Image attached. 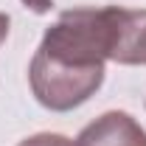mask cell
Listing matches in <instances>:
<instances>
[{
	"label": "cell",
	"instance_id": "6da1fadb",
	"mask_svg": "<svg viewBox=\"0 0 146 146\" xmlns=\"http://www.w3.org/2000/svg\"><path fill=\"white\" fill-rule=\"evenodd\" d=\"M76 146H146V129L121 110L98 115L79 132Z\"/></svg>",
	"mask_w": 146,
	"mask_h": 146
},
{
	"label": "cell",
	"instance_id": "7a4b0ae2",
	"mask_svg": "<svg viewBox=\"0 0 146 146\" xmlns=\"http://www.w3.org/2000/svg\"><path fill=\"white\" fill-rule=\"evenodd\" d=\"M17 146H76V143L65 135H56V132H39V135H31V138L20 141Z\"/></svg>",
	"mask_w": 146,
	"mask_h": 146
},
{
	"label": "cell",
	"instance_id": "3957f363",
	"mask_svg": "<svg viewBox=\"0 0 146 146\" xmlns=\"http://www.w3.org/2000/svg\"><path fill=\"white\" fill-rule=\"evenodd\" d=\"M23 6H25V9H31L34 14H45V11H51L54 0H23Z\"/></svg>",
	"mask_w": 146,
	"mask_h": 146
},
{
	"label": "cell",
	"instance_id": "277c9868",
	"mask_svg": "<svg viewBox=\"0 0 146 146\" xmlns=\"http://www.w3.org/2000/svg\"><path fill=\"white\" fill-rule=\"evenodd\" d=\"M9 25H11L9 14H3V11H0V45H3V42H6V36H9Z\"/></svg>",
	"mask_w": 146,
	"mask_h": 146
}]
</instances>
